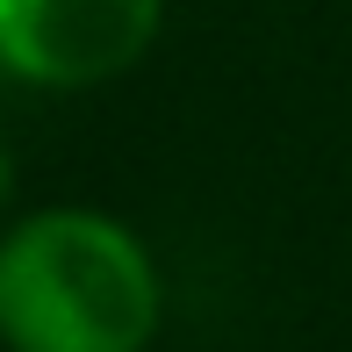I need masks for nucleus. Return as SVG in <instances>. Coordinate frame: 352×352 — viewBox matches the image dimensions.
I'll list each match as a JSON object with an SVG mask.
<instances>
[{
    "instance_id": "nucleus-1",
    "label": "nucleus",
    "mask_w": 352,
    "mask_h": 352,
    "mask_svg": "<svg viewBox=\"0 0 352 352\" xmlns=\"http://www.w3.org/2000/svg\"><path fill=\"white\" fill-rule=\"evenodd\" d=\"M166 274L122 216L51 201L0 230V352H151Z\"/></svg>"
},
{
    "instance_id": "nucleus-2",
    "label": "nucleus",
    "mask_w": 352,
    "mask_h": 352,
    "mask_svg": "<svg viewBox=\"0 0 352 352\" xmlns=\"http://www.w3.org/2000/svg\"><path fill=\"white\" fill-rule=\"evenodd\" d=\"M166 29V0H0V72L43 94L108 87Z\"/></svg>"
},
{
    "instance_id": "nucleus-3",
    "label": "nucleus",
    "mask_w": 352,
    "mask_h": 352,
    "mask_svg": "<svg viewBox=\"0 0 352 352\" xmlns=\"http://www.w3.org/2000/svg\"><path fill=\"white\" fill-rule=\"evenodd\" d=\"M8 201H14V151L0 144V209H8Z\"/></svg>"
}]
</instances>
